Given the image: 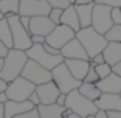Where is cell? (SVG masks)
I'll return each instance as SVG.
<instances>
[{"label": "cell", "instance_id": "20", "mask_svg": "<svg viewBox=\"0 0 121 118\" xmlns=\"http://www.w3.org/2000/svg\"><path fill=\"white\" fill-rule=\"evenodd\" d=\"M36 107L39 110L40 118H64L62 114L65 110V106H59V104L53 103V104H39Z\"/></svg>", "mask_w": 121, "mask_h": 118}, {"label": "cell", "instance_id": "26", "mask_svg": "<svg viewBox=\"0 0 121 118\" xmlns=\"http://www.w3.org/2000/svg\"><path fill=\"white\" fill-rule=\"evenodd\" d=\"M104 37H106L107 42H121V25L113 23L110 26V30L104 34Z\"/></svg>", "mask_w": 121, "mask_h": 118}, {"label": "cell", "instance_id": "40", "mask_svg": "<svg viewBox=\"0 0 121 118\" xmlns=\"http://www.w3.org/2000/svg\"><path fill=\"white\" fill-rule=\"evenodd\" d=\"M8 51H9V48H8L2 40H0V57H5L8 54Z\"/></svg>", "mask_w": 121, "mask_h": 118}, {"label": "cell", "instance_id": "25", "mask_svg": "<svg viewBox=\"0 0 121 118\" xmlns=\"http://www.w3.org/2000/svg\"><path fill=\"white\" fill-rule=\"evenodd\" d=\"M20 0H0V11L6 17L11 14H19Z\"/></svg>", "mask_w": 121, "mask_h": 118}, {"label": "cell", "instance_id": "39", "mask_svg": "<svg viewBox=\"0 0 121 118\" xmlns=\"http://www.w3.org/2000/svg\"><path fill=\"white\" fill-rule=\"evenodd\" d=\"M30 19L31 17H28V16H20V23L23 25V28H26V30H30Z\"/></svg>", "mask_w": 121, "mask_h": 118}, {"label": "cell", "instance_id": "35", "mask_svg": "<svg viewBox=\"0 0 121 118\" xmlns=\"http://www.w3.org/2000/svg\"><path fill=\"white\" fill-rule=\"evenodd\" d=\"M103 62H106V61H104V54L103 53L96 54L95 57H92V59H90V64H92V65H98V64H103Z\"/></svg>", "mask_w": 121, "mask_h": 118}, {"label": "cell", "instance_id": "19", "mask_svg": "<svg viewBox=\"0 0 121 118\" xmlns=\"http://www.w3.org/2000/svg\"><path fill=\"white\" fill-rule=\"evenodd\" d=\"M60 23L70 26L73 31H79V30H81V23H79V17H78V13H76L75 5H70L68 8H65V9L62 11Z\"/></svg>", "mask_w": 121, "mask_h": 118}, {"label": "cell", "instance_id": "12", "mask_svg": "<svg viewBox=\"0 0 121 118\" xmlns=\"http://www.w3.org/2000/svg\"><path fill=\"white\" fill-rule=\"evenodd\" d=\"M54 23L48 16H36L30 19V34H39V36H48L54 30Z\"/></svg>", "mask_w": 121, "mask_h": 118}, {"label": "cell", "instance_id": "15", "mask_svg": "<svg viewBox=\"0 0 121 118\" xmlns=\"http://www.w3.org/2000/svg\"><path fill=\"white\" fill-rule=\"evenodd\" d=\"M96 107L101 110H121V95L120 93H101L95 101Z\"/></svg>", "mask_w": 121, "mask_h": 118}, {"label": "cell", "instance_id": "10", "mask_svg": "<svg viewBox=\"0 0 121 118\" xmlns=\"http://www.w3.org/2000/svg\"><path fill=\"white\" fill-rule=\"evenodd\" d=\"M75 37H76V31H73L70 26L60 23V25L54 26V30L45 37V42L60 50L65 44H68L71 39H75Z\"/></svg>", "mask_w": 121, "mask_h": 118}, {"label": "cell", "instance_id": "32", "mask_svg": "<svg viewBox=\"0 0 121 118\" xmlns=\"http://www.w3.org/2000/svg\"><path fill=\"white\" fill-rule=\"evenodd\" d=\"M13 118H40V117H39L37 107H33L31 110H26V112H23V114H19V115H16V117H13Z\"/></svg>", "mask_w": 121, "mask_h": 118}, {"label": "cell", "instance_id": "28", "mask_svg": "<svg viewBox=\"0 0 121 118\" xmlns=\"http://www.w3.org/2000/svg\"><path fill=\"white\" fill-rule=\"evenodd\" d=\"M98 81H99V76H98V73H96L95 67L90 64V68H89V72H87L86 78L82 79V82H95V84H96Z\"/></svg>", "mask_w": 121, "mask_h": 118}, {"label": "cell", "instance_id": "17", "mask_svg": "<svg viewBox=\"0 0 121 118\" xmlns=\"http://www.w3.org/2000/svg\"><path fill=\"white\" fill-rule=\"evenodd\" d=\"M96 86L103 93H121V76L112 72L109 76L99 79Z\"/></svg>", "mask_w": 121, "mask_h": 118}, {"label": "cell", "instance_id": "3", "mask_svg": "<svg viewBox=\"0 0 121 118\" xmlns=\"http://www.w3.org/2000/svg\"><path fill=\"white\" fill-rule=\"evenodd\" d=\"M65 107H68L71 112L81 115V117H87V115H95L98 112L95 101H90L84 95H81L78 89L71 90L67 93V101H65Z\"/></svg>", "mask_w": 121, "mask_h": 118}, {"label": "cell", "instance_id": "1", "mask_svg": "<svg viewBox=\"0 0 121 118\" xmlns=\"http://www.w3.org/2000/svg\"><path fill=\"white\" fill-rule=\"evenodd\" d=\"M26 61H28L26 51L11 48L8 51V54L3 57V68L0 72V78L6 82L14 81L16 78H19L22 75V70L25 67Z\"/></svg>", "mask_w": 121, "mask_h": 118}, {"label": "cell", "instance_id": "47", "mask_svg": "<svg viewBox=\"0 0 121 118\" xmlns=\"http://www.w3.org/2000/svg\"><path fill=\"white\" fill-rule=\"evenodd\" d=\"M0 118H5V106L0 104Z\"/></svg>", "mask_w": 121, "mask_h": 118}, {"label": "cell", "instance_id": "29", "mask_svg": "<svg viewBox=\"0 0 121 118\" xmlns=\"http://www.w3.org/2000/svg\"><path fill=\"white\" fill-rule=\"evenodd\" d=\"M62 11L60 8H51V11L48 13V17L51 19V22H53L54 25H60V16H62Z\"/></svg>", "mask_w": 121, "mask_h": 118}, {"label": "cell", "instance_id": "31", "mask_svg": "<svg viewBox=\"0 0 121 118\" xmlns=\"http://www.w3.org/2000/svg\"><path fill=\"white\" fill-rule=\"evenodd\" d=\"M110 17L113 20V23L121 25V6H113L110 9Z\"/></svg>", "mask_w": 121, "mask_h": 118}, {"label": "cell", "instance_id": "4", "mask_svg": "<svg viewBox=\"0 0 121 118\" xmlns=\"http://www.w3.org/2000/svg\"><path fill=\"white\" fill-rule=\"evenodd\" d=\"M8 23L11 28V36H13V44L14 48L17 50H23L26 51L28 48H31L33 42H31V34L26 28H23V25L20 23V16L19 14H11L6 16Z\"/></svg>", "mask_w": 121, "mask_h": 118}, {"label": "cell", "instance_id": "37", "mask_svg": "<svg viewBox=\"0 0 121 118\" xmlns=\"http://www.w3.org/2000/svg\"><path fill=\"white\" fill-rule=\"evenodd\" d=\"M31 42H33V44H43V42H45V36H39V34H31Z\"/></svg>", "mask_w": 121, "mask_h": 118}, {"label": "cell", "instance_id": "2", "mask_svg": "<svg viewBox=\"0 0 121 118\" xmlns=\"http://www.w3.org/2000/svg\"><path fill=\"white\" fill-rule=\"evenodd\" d=\"M76 39L82 44V47L86 48L87 54H89V59L95 57L96 54H99L104 51L106 45L109 42L106 40L104 34L93 30L92 26H87V28H81L79 31H76Z\"/></svg>", "mask_w": 121, "mask_h": 118}, {"label": "cell", "instance_id": "18", "mask_svg": "<svg viewBox=\"0 0 121 118\" xmlns=\"http://www.w3.org/2000/svg\"><path fill=\"white\" fill-rule=\"evenodd\" d=\"M3 106H5V118H13V117H16V115H19V114H23V112L31 110L33 107H36L30 100H26V101L8 100Z\"/></svg>", "mask_w": 121, "mask_h": 118}, {"label": "cell", "instance_id": "49", "mask_svg": "<svg viewBox=\"0 0 121 118\" xmlns=\"http://www.w3.org/2000/svg\"><path fill=\"white\" fill-rule=\"evenodd\" d=\"M2 68H3V57H0V72H2Z\"/></svg>", "mask_w": 121, "mask_h": 118}, {"label": "cell", "instance_id": "38", "mask_svg": "<svg viewBox=\"0 0 121 118\" xmlns=\"http://www.w3.org/2000/svg\"><path fill=\"white\" fill-rule=\"evenodd\" d=\"M65 101H67V93H59V96H57V100H56V104L65 106Z\"/></svg>", "mask_w": 121, "mask_h": 118}, {"label": "cell", "instance_id": "30", "mask_svg": "<svg viewBox=\"0 0 121 118\" xmlns=\"http://www.w3.org/2000/svg\"><path fill=\"white\" fill-rule=\"evenodd\" d=\"M47 2L51 8H60V9H65L71 5L70 0H47Z\"/></svg>", "mask_w": 121, "mask_h": 118}, {"label": "cell", "instance_id": "53", "mask_svg": "<svg viewBox=\"0 0 121 118\" xmlns=\"http://www.w3.org/2000/svg\"><path fill=\"white\" fill-rule=\"evenodd\" d=\"M93 2H96V0H93Z\"/></svg>", "mask_w": 121, "mask_h": 118}, {"label": "cell", "instance_id": "43", "mask_svg": "<svg viewBox=\"0 0 121 118\" xmlns=\"http://www.w3.org/2000/svg\"><path fill=\"white\" fill-rule=\"evenodd\" d=\"M96 118H107V112L106 110H101V109H98V112L95 114Z\"/></svg>", "mask_w": 121, "mask_h": 118}, {"label": "cell", "instance_id": "22", "mask_svg": "<svg viewBox=\"0 0 121 118\" xmlns=\"http://www.w3.org/2000/svg\"><path fill=\"white\" fill-rule=\"evenodd\" d=\"M93 6H95V2H93V3H89V5H75L78 17H79V23H81V28L92 26Z\"/></svg>", "mask_w": 121, "mask_h": 118}, {"label": "cell", "instance_id": "36", "mask_svg": "<svg viewBox=\"0 0 121 118\" xmlns=\"http://www.w3.org/2000/svg\"><path fill=\"white\" fill-rule=\"evenodd\" d=\"M28 100L31 101V103L34 104V106H39V104H40V98H39V95L36 93V90L31 93V95H30V98H28Z\"/></svg>", "mask_w": 121, "mask_h": 118}, {"label": "cell", "instance_id": "14", "mask_svg": "<svg viewBox=\"0 0 121 118\" xmlns=\"http://www.w3.org/2000/svg\"><path fill=\"white\" fill-rule=\"evenodd\" d=\"M60 54L64 56V59H86V61H90L86 48L82 47V44L76 37L60 48Z\"/></svg>", "mask_w": 121, "mask_h": 118}, {"label": "cell", "instance_id": "6", "mask_svg": "<svg viewBox=\"0 0 121 118\" xmlns=\"http://www.w3.org/2000/svg\"><path fill=\"white\" fill-rule=\"evenodd\" d=\"M26 56H28V59H33L37 64H40L42 67H45L47 70H53L56 65H59L60 62H64V56L62 54L54 56V54L47 53L43 50L42 44H33L31 48L26 50Z\"/></svg>", "mask_w": 121, "mask_h": 118}, {"label": "cell", "instance_id": "44", "mask_svg": "<svg viewBox=\"0 0 121 118\" xmlns=\"http://www.w3.org/2000/svg\"><path fill=\"white\" fill-rule=\"evenodd\" d=\"M8 100H9V98H8L6 92H2V93H0V104H5Z\"/></svg>", "mask_w": 121, "mask_h": 118}, {"label": "cell", "instance_id": "52", "mask_svg": "<svg viewBox=\"0 0 121 118\" xmlns=\"http://www.w3.org/2000/svg\"><path fill=\"white\" fill-rule=\"evenodd\" d=\"M3 17H5V16H3V14H2V11H0V19H3Z\"/></svg>", "mask_w": 121, "mask_h": 118}, {"label": "cell", "instance_id": "41", "mask_svg": "<svg viewBox=\"0 0 121 118\" xmlns=\"http://www.w3.org/2000/svg\"><path fill=\"white\" fill-rule=\"evenodd\" d=\"M107 118H121V110H107Z\"/></svg>", "mask_w": 121, "mask_h": 118}, {"label": "cell", "instance_id": "11", "mask_svg": "<svg viewBox=\"0 0 121 118\" xmlns=\"http://www.w3.org/2000/svg\"><path fill=\"white\" fill-rule=\"evenodd\" d=\"M51 11V6L47 0H20V8H19V16H48Z\"/></svg>", "mask_w": 121, "mask_h": 118}, {"label": "cell", "instance_id": "45", "mask_svg": "<svg viewBox=\"0 0 121 118\" xmlns=\"http://www.w3.org/2000/svg\"><path fill=\"white\" fill-rule=\"evenodd\" d=\"M6 87H8V82H6V81H3V79L0 78V93L5 92V90H6Z\"/></svg>", "mask_w": 121, "mask_h": 118}, {"label": "cell", "instance_id": "21", "mask_svg": "<svg viewBox=\"0 0 121 118\" xmlns=\"http://www.w3.org/2000/svg\"><path fill=\"white\" fill-rule=\"evenodd\" d=\"M104 61L109 65H113L121 61V42H109L103 51Z\"/></svg>", "mask_w": 121, "mask_h": 118}, {"label": "cell", "instance_id": "5", "mask_svg": "<svg viewBox=\"0 0 121 118\" xmlns=\"http://www.w3.org/2000/svg\"><path fill=\"white\" fill-rule=\"evenodd\" d=\"M51 76H53V81L56 82L57 89L60 90V93H68L75 89H79L82 81H78L75 76L70 73V70L67 68L65 62H60L59 65L51 70Z\"/></svg>", "mask_w": 121, "mask_h": 118}, {"label": "cell", "instance_id": "46", "mask_svg": "<svg viewBox=\"0 0 121 118\" xmlns=\"http://www.w3.org/2000/svg\"><path fill=\"white\" fill-rule=\"evenodd\" d=\"M89 3H93V0H76L75 5H89Z\"/></svg>", "mask_w": 121, "mask_h": 118}, {"label": "cell", "instance_id": "48", "mask_svg": "<svg viewBox=\"0 0 121 118\" xmlns=\"http://www.w3.org/2000/svg\"><path fill=\"white\" fill-rule=\"evenodd\" d=\"M67 118H84V117H81V115H78V114H75V112H71L70 115H68Z\"/></svg>", "mask_w": 121, "mask_h": 118}, {"label": "cell", "instance_id": "34", "mask_svg": "<svg viewBox=\"0 0 121 118\" xmlns=\"http://www.w3.org/2000/svg\"><path fill=\"white\" fill-rule=\"evenodd\" d=\"M95 3H101V5H107V6H121V0H96Z\"/></svg>", "mask_w": 121, "mask_h": 118}, {"label": "cell", "instance_id": "7", "mask_svg": "<svg viewBox=\"0 0 121 118\" xmlns=\"http://www.w3.org/2000/svg\"><path fill=\"white\" fill-rule=\"evenodd\" d=\"M34 90H36V84L25 79L23 76H19L14 81L8 82V87L5 92H6L8 98L13 101H26Z\"/></svg>", "mask_w": 121, "mask_h": 118}, {"label": "cell", "instance_id": "9", "mask_svg": "<svg viewBox=\"0 0 121 118\" xmlns=\"http://www.w3.org/2000/svg\"><path fill=\"white\" fill-rule=\"evenodd\" d=\"M25 79H28V81H31L33 84H36V86H39V84H43V82H48L53 79V76H51V70H47L45 67H42L40 64H37L36 61H33V59H28L25 64V67H23V70H22V75Z\"/></svg>", "mask_w": 121, "mask_h": 118}, {"label": "cell", "instance_id": "51", "mask_svg": "<svg viewBox=\"0 0 121 118\" xmlns=\"http://www.w3.org/2000/svg\"><path fill=\"white\" fill-rule=\"evenodd\" d=\"M75 2H76V0H70V3H71V5H75Z\"/></svg>", "mask_w": 121, "mask_h": 118}, {"label": "cell", "instance_id": "8", "mask_svg": "<svg viewBox=\"0 0 121 118\" xmlns=\"http://www.w3.org/2000/svg\"><path fill=\"white\" fill-rule=\"evenodd\" d=\"M110 9L112 6L101 3H95L93 6V14H92V28L96 30L99 34H106L110 26L113 25V20L110 17Z\"/></svg>", "mask_w": 121, "mask_h": 118}, {"label": "cell", "instance_id": "50", "mask_svg": "<svg viewBox=\"0 0 121 118\" xmlns=\"http://www.w3.org/2000/svg\"><path fill=\"white\" fill-rule=\"evenodd\" d=\"M84 118H96L95 115H87V117H84Z\"/></svg>", "mask_w": 121, "mask_h": 118}, {"label": "cell", "instance_id": "33", "mask_svg": "<svg viewBox=\"0 0 121 118\" xmlns=\"http://www.w3.org/2000/svg\"><path fill=\"white\" fill-rule=\"evenodd\" d=\"M42 47H43V50H45L47 53H50V54H54V56L60 54V50H59V48H56V47L50 45V44H47V42H43V44H42Z\"/></svg>", "mask_w": 121, "mask_h": 118}, {"label": "cell", "instance_id": "16", "mask_svg": "<svg viewBox=\"0 0 121 118\" xmlns=\"http://www.w3.org/2000/svg\"><path fill=\"white\" fill-rule=\"evenodd\" d=\"M64 62L67 65V68L70 70V73L78 81H82L86 78L90 68V61H86V59H64Z\"/></svg>", "mask_w": 121, "mask_h": 118}, {"label": "cell", "instance_id": "27", "mask_svg": "<svg viewBox=\"0 0 121 118\" xmlns=\"http://www.w3.org/2000/svg\"><path fill=\"white\" fill-rule=\"evenodd\" d=\"M96 70V73H98V76H99V79L106 78V76H109L112 73V65H109L107 62H103V64H98V65H93Z\"/></svg>", "mask_w": 121, "mask_h": 118}, {"label": "cell", "instance_id": "42", "mask_svg": "<svg viewBox=\"0 0 121 118\" xmlns=\"http://www.w3.org/2000/svg\"><path fill=\"white\" fill-rule=\"evenodd\" d=\"M112 72H113V73H117L118 76H121V61L112 65Z\"/></svg>", "mask_w": 121, "mask_h": 118}, {"label": "cell", "instance_id": "13", "mask_svg": "<svg viewBox=\"0 0 121 118\" xmlns=\"http://www.w3.org/2000/svg\"><path fill=\"white\" fill-rule=\"evenodd\" d=\"M36 93L40 98V104H53V103H56L60 90L57 89L56 82L51 79L48 82H43V84L36 86Z\"/></svg>", "mask_w": 121, "mask_h": 118}, {"label": "cell", "instance_id": "23", "mask_svg": "<svg viewBox=\"0 0 121 118\" xmlns=\"http://www.w3.org/2000/svg\"><path fill=\"white\" fill-rule=\"evenodd\" d=\"M79 92H81V95H84L86 98H89L90 101H96L98 98L101 96V90L98 89V86H96L95 82H81V86H79Z\"/></svg>", "mask_w": 121, "mask_h": 118}, {"label": "cell", "instance_id": "24", "mask_svg": "<svg viewBox=\"0 0 121 118\" xmlns=\"http://www.w3.org/2000/svg\"><path fill=\"white\" fill-rule=\"evenodd\" d=\"M0 40H2L9 50H11V48H14L13 36H11V28H9V23H8L6 17L0 19Z\"/></svg>", "mask_w": 121, "mask_h": 118}, {"label": "cell", "instance_id": "54", "mask_svg": "<svg viewBox=\"0 0 121 118\" xmlns=\"http://www.w3.org/2000/svg\"><path fill=\"white\" fill-rule=\"evenodd\" d=\"M120 95H121V93H120Z\"/></svg>", "mask_w": 121, "mask_h": 118}]
</instances>
